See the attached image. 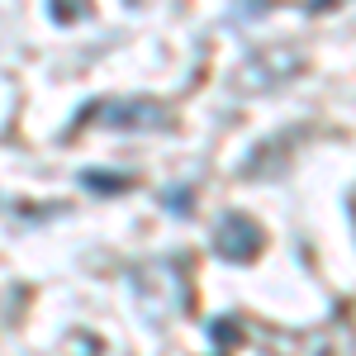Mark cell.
<instances>
[{
	"label": "cell",
	"mask_w": 356,
	"mask_h": 356,
	"mask_svg": "<svg viewBox=\"0 0 356 356\" xmlns=\"http://www.w3.org/2000/svg\"><path fill=\"white\" fill-rule=\"evenodd\" d=\"M219 238H223V252H233V257H252L257 243H261V233H257L247 219H228Z\"/></svg>",
	"instance_id": "1"
}]
</instances>
